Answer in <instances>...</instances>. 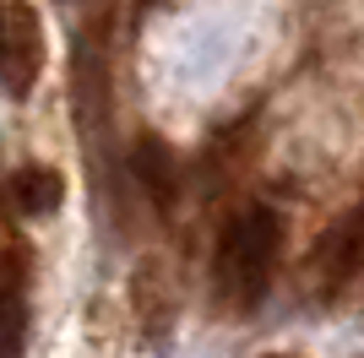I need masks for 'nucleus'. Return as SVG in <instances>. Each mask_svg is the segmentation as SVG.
<instances>
[{
  "mask_svg": "<svg viewBox=\"0 0 364 358\" xmlns=\"http://www.w3.org/2000/svg\"><path fill=\"white\" fill-rule=\"evenodd\" d=\"M277 250H283V223H277L272 207H245L223 223L218 255H213V288L228 315H250L267 298Z\"/></svg>",
  "mask_w": 364,
  "mask_h": 358,
  "instance_id": "1",
  "label": "nucleus"
},
{
  "mask_svg": "<svg viewBox=\"0 0 364 358\" xmlns=\"http://www.w3.org/2000/svg\"><path fill=\"white\" fill-rule=\"evenodd\" d=\"M38 76H44V22L33 0H6L0 6V87L6 98H28Z\"/></svg>",
  "mask_w": 364,
  "mask_h": 358,
  "instance_id": "2",
  "label": "nucleus"
},
{
  "mask_svg": "<svg viewBox=\"0 0 364 358\" xmlns=\"http://www.w3.org/2000/svg\"><path fill=\"white\" fill-rule=\"evenodd\" d=\"M310 271H316L321 293H337L348 288L364 271V207H353L348 217H337L326 234H321L316 255H310Z\"/></svg>",
  "mask_w": 364,
  "mask_h": 358,
  "instance_id": "3",
  "label": "nucleus"
},
{
  "mask_svg": "<svg viewBox=\"0 0 364 358\" xmlns=\"http://www.w3.org/2000/svg\"><path fill=\"white\" fill-rule=\"evenodd\" d=\"M28 342V250H0V358H22Z\"/></svg>",
  "mask_w": 364,
  "mask_h": 358,
  "instance_id": "4",
  "label": "nucleus"
},
{
  "mask_svg": "<svg viewBox=\"0 0 364 358\" xmlns=\"http://www.w3.org/2000/svg\"><path fill=\"white\" fill-rule=\"evenodd\" d=\"M11 201H16L22 217H49V212L65 201V179L49 163H28V168L11 174Z\"/></svg>",
  "mask_w": 364,
  "mask_h": 358,
  "instance_id": "5",
  "label": "nucleus"
},
{
  "mask_svg": "<svg viewBox=\"0 0 364 358\" xmlns=\"http://www.w3.org/2000/svg\"><path fill=\"white\" fill-rule=\"evenodd\" d=\"M131 168L147 185L152 201H174V185H180V168H174V152L158 141V136H141L136 152H131Z\"/></svg>",
  "mask_w": 364,
  "mask_h": 358,
  "instance_id": "6",
  "label": "nucleus"
},
{
  "mask_svg": "<svg viewBox=\"0 0 364 358\" xmlns=\"http://www.w3.org/2000/svg\"><path fill=\"white\" fill-rule=\"evenodd\" d=\"M261 358H294V353H261Z\"/></svg>",
  "mask_w": 364,
  "mask_h": 358,
  "instance_id": "7",
  "label": "nucleus"
}]
</instances>
